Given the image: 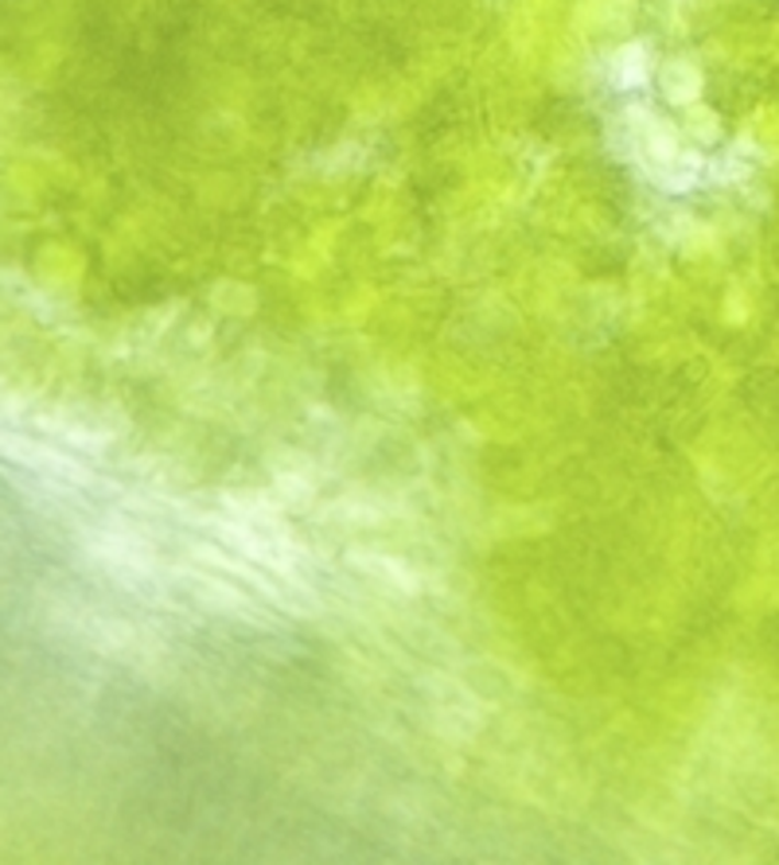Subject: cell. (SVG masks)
<instances>
[{
  "mask_svg": "<svg viewBox=\"0 0 779 865\" xmlns=\"http://www.w3.org/2000/svg\"><path fill=\"white\" fill-rule=\"evenodd\" d=\"M211 531L226 550H234V554H242L246 562H254L257 569L274 574L277 581L300 585L297 546H292L285 523L266 503H242V499H231V503H226V514L211 519Z\"/></svg>",
  "mask_w": 779,
  "mask_h": 865,
  "instance_id": "6da1fadb",
  "label": "cell"
},
{
  "mask_svg": "<svg viewBox=\"0 0 779 865\" xmlns=\"http://www.w3.org/2000/svg\"><path fill=\"white\" fill-rule=\"evenodd\" d=\"M75 624H78V635H82L86 643H94L98 652L118 655V659H129V663H160V655H164V643L156 640V635H148L145 628L129 624V620L105 617V612L78 609V612H75Z\"/></svg>",
  "mask_w": 779,
  "mask_h": 865,
  "instance_id": "7a4b0ae2",
  "label": "cell"
},
{
  "mask_svg": "<svg viewBox=\"0 0 779 865\" xmlns=\"http://www.w3.org/2000/svg\"><path fill=\"white\" fill-rule=\"evenodd\" d=\"M90 550H94V557H102L110 569L125 574L129 581H153V577H160V562H156V554L141 539H129V534H121V531H102V534H94Z\"/></svg>",
  "mask_w": 779,
  "mask_h": 865,
  "instance_id": "3957f363",
  "label": "cell"
},
{
  "mask_svg": "<svg viewBox=\"0 0 779 865\" xmlns=\"http://www.w3.org/2000/svg\"><path fill=\"white\" fill-rule=\"evenodd\" d=\"M355 557V566L363 569V574H375V577H382V581H390L394 585L398 592H413L418 589V574H413L410 566H402L398 557H386V554H370V550H359V554H352Z\"/></svg>",
  "mask_w": 779,
  "mask_h": 865,
  "instance_id": "277c9868",
  "label": "cell"
}]
</instances>
